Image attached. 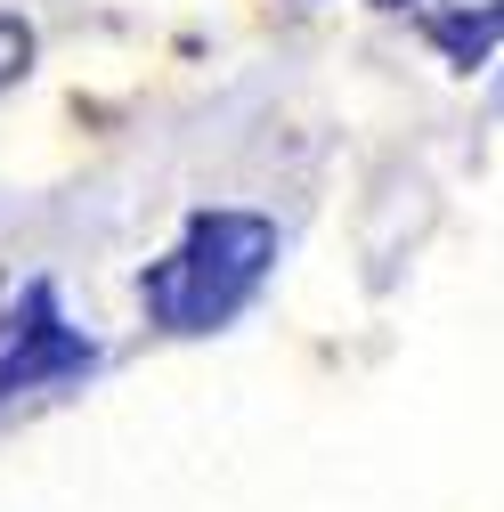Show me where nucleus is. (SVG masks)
I'll list each match as a JSON object with an SVG mask.
<instances>
[{"instance_id":"1","label":"nucleus","mask_w":504,"mask_h":512,"mask_svg":"<svg viewBox=\"0 0 504 512\" xmlns=\"http://www.w3.org/2000/svg\"><path fill=\"white\" fill-rule=\"evenodd\" d=\"M277 277V220L244 212V204H204L187 212L179 236L139 269V309L147 326L171 342H204L220 326L261 301V285Z\"/></svg>"},{"instance_id":"2","label":"nucleus","mask_w":504,"mask_h":512,"mask_svg":"<svg viewBox=\"0 0 504 512\" xmlns=\"http://www.w3.org/2000/svg\"><path fill=\"white\" fill-rule=\"evenodd\" d=\"M98 366H106V350L66 317L49 277H25L0 301V415L41 399V391H82Z\"/></svg>"},{"instance_id":"3","label":"nucleus","mask_w":504,"mask_h":512,"mask_svg":"<svg viewBox=\"0 0 504 512\" xmlns=\"http://www.w3.org/2000/svg\"><path fill=\"white\" fill-rule=\"evenodd\" d=\"M423 41L448 57L456 74H480L488 49L504 41V0H480V9H448V17H423Z\"/></svg>"},{"instance_id":"4","label":"nucleus","mask_w":504,"mask_h":512,"mask_svg":"<svg viewBox=\"0 0 504 512\" xmlns=\"http://www.w3.org/2000/svg\"><path fill=\"white\" fill-rule=\"evenodd\" d=\"M33 49H41V41H33L25 17H0V90H17V82L33 74Z\"/></svg>"},{"instance_id":"5","label":"nucleus","mask_w":504,"mask_h":512,"mask_svg":"<svg viewBox=\"0 0 504 512\" xmlns=\"http://www.w3.org/2000/svg\"><path fill=\"white\" fill-rule=\"evenodd\" d=\"M366 9H423V0H366Z\"/></svg>"}]
</instances>
